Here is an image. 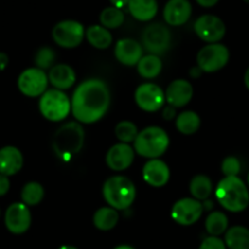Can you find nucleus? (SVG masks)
<instances>
[{
  "instance_id": "37",
  "label": "nucleus",
  "mask_w": 249,
  "mask_h": 249,
  "mask_svg": "<svg viewBox=\"0 0 249 249\" xmlns=\"http://www.w3.org/2000/svg\"><path fill=\"white\" fill-rule=\"evenodd\" d=\"M162 117L165 120H172L175 117V107L171 105H167L166 107H164V111H162Z\"/></svg>"
},
{
  "instance_id": "6",
  "label": "nucleus",
  "mask_w": 249,
  "mask_h": 249,
  "mask_svg": "<svg viewBox=\"0 0 249 249\" xmlns=\"http://www.w3.org/2000/svg\"><path fill=\"white\" fill-rule=\"evenodd\" d=\"M83 138L85 136L82 127L80 124L71 122L60 127L55 133L54 148L59 155L68 158L80 152L83 144Z\"/></svg>"
},
{
  "instance_id": "41",
  "label": "nucleus",
  "mask_w": 249,
  "mask_h": 249,
  "mask_svg": "<svg viewBox=\"0 0 249 249\" xmlns=\"http://www.w3.org/2000/svg\"><path fill=\"white\" fill-rule=\"evenodd\" d=\"M200 72H202V70H200L199 68L195 69V70L191 71V73H192V77H198V76L200 75Z\"/></svg>"
},
{
  "instance_id": "26",
  "label": "nucleus",
  "mask_w": 249,
  "mask_h": 249,
  "mask_svg": "<svg viewBox=\"0 0 249 249\" xmlns=\"http://www.w3.org/2000/svg\"><path fill=\"white\" fill-rule=\"evenodd\" d=\"M162 69V62L158 55L149 54L142 56L138 61L137 70L142 77L144 78H155L160 75Z\"/></svg>"
},
{
  "instance_id": "12",
  "label": "nucleus",
  "mask_w": 249,
  "mask_h": 249,
  "mask_svg": "<svg viewBox=\"0 0 249 249\" xmlns=\"http://www.w3.org/2000/svg\"><path fill=\"white\" fill-rule=\"evenodd\" d=\"M195 32L202 40L208 43H217L226 33L224 21L214 15H203L195 22Z\"/></svg>"
},
{
  "instance_id": "35",
  "label": "nucleus",
  "mask_w": 249,
  "mask_h": 249,
  "mask_svg": "<svg viewBox=\"0 0 249 249\" xmlns=\"http://www.w3.org/2000/svg\"><path fill=\"white\" fill-rule=\"evenodd\" d=\"M226 244L221 238L216 236H210L203 239L200 243L199 249H226Z\"/></svg>"
},
{
  "instance_id": "4",
  "label": "nucleus",
  "mask_w": 249,
  "mask_h": 249,
  "mask_svg": "<svg viewBox=\"0 0 249 249\" xmlns=\"http://www.w3.org/2000/svg\"><path fill=\"white\" fill-rule=\"evenodd\" d=\"M169 143V136L161 127L149 126L138 132L135 140V150L141 157L158 159L166 152Z\"/></svg>"
},
{
  "instance_id": "2",
  "label": "nucleus",
  "mask_w": 249,
  "mask_h": 249,
  "mask_svg": "<svg viewBox=\"0 0 249 249\" xmlns=\"http://www.w3.org/2000/svg\"><path fill=\"white\" fill-rule=\"evenodd\" d=\"M215 196L220 205L231 213L243 212L249 204V192L238 176H229L217 183Z\"/></svg>"
},
{
  "instance_id": "25",
  "label": "nucleus",
  "mask_w": 249,
  "mask_h": 249,
  "mask_svg": "<svg viewBox=\"0 0 249 249\" xmlns=\"http://www.w3.org/2000/svg\"><path fill=\"white\" fill-rule=\"evenodd\" d=\"M86 37L89 44L97 49H107L111 45L112 37L107 28L99 25L89 26L86 31Z\"/></svg>"
},
{
  "instance_id": "9",
  "label": "nucleus",
  "mask_w": 249,
  "mask_h": 249,
  "mask_svg": "<svg viewBox=\"0 0 249 249\" xmlns=\"http://www.w3.org/2000/svg\"><path fill=\"white\" fill-rule=\"evenodd\" d=\"M48 76L44 70L38 68H31L23 71L18 80V87L26 97L36 98L42 95L47 90Z\"/></svg>"
},
{
  "instance_id": "22",
  "label": "nucleus",
  "mask_w": 249,
  "mask_h": 249,
  "mask_svg": "<svg viewBox=\"0 0 249 249\" xmlns=\"http://www.w3.org/2000/svg\"><path fill=\"white\" fill-rule=\"evenodd\" d=\"M127 6L131 15L143 22L153 20L158 13L157 0H130Z\"/></svg>"
},
{
  "instance_id": "34",
  "label": "nucleus",
  "mask_w": 249,
  "mask_h": 249,
  "mask_svg": "<svg viewBox=\"0 0 249 249\" xmlns=\"http://www.w3.org/2000/svg\"><path fill=\"white\" fill-rule=\"evenodd\" d=\"M221 170L224 172L225 177L237 176L241 171V162L236 157H227L222 161Z\"/></svg>"
},
{
  "instance_id": "13",
  "label": "nucleus",
  "mask_w": 249,
  "mask_h": 249,
  "mask_svg": "<svg viewBox=\"0 0 249 249\" xmlns=\"http://www.w3.org/2000/svg\"><path fill=\"white\" fill-rule=\"evenodd\" d=\"M135 100L138 107L148 112L158 111L164 107L165 93L154 83H143L135 92Z\"/></svg>"
},
{
  "instance_id": "31",
  "label": "nucleus",
  "mask_w": 249,
  "mask_h": 249,
  "mask_svg": "<svg viewBox=\"0 0 249 249\" xmlns=\"http://www.w3.org/2000/svg\"><path fill=\"white\" fill-rule=\"evenodd\" d=\"M124 22V14L122 13L121 9L110 6V8L104 9L100 14V23L105 28H110V30L119 28Z\"/></svg>"
},
{
  "instance_id": "33",
  "label": "nucleus",
  "mask_w": 249,
  "mask_h": 249,
  "mask_svg": "<svg viewBox=\"0 0 249 249\" xmlns=\"http://www.w3.org/2000/svg\"><path fill=\"white\" fill-rule=\"evenodd\" d=\"M55 60V53L52 48L49 47H42L37 52L35 57V62L38 69L40 70H47V69H52L53 64Z\"/></svg>"
},
{
  "instance_id": "30",
  "label": "nucleus",
  "mask_w": 249,
  "mask_h": 249,
  "mask_svg": "<svg viewBox=\"0 0 249 249\" xmlns=\"http://www.w3.org/2000/svg\"><path fill=\"white\" fill-rule=\"evenodd\" d=\"M43 197H44V188L38 182H28L23 186L22 191H21V199L27 207L39 204Z\"/></svg>"
},
{
  "instance_id": "19",
  "label": "nucleus",
  "mask_w": 249,
  "mask_h": 249,
  "mask_svg": "<svg viewBox=\"0 0 249 249\" xmlns=\"http://www.w3.org/2000/svg\"><path fill=\"white\" fill-rule=\"evenodd\" d=\"M170 169L162 160L150 159L143 167V179L152 187H162L169 182Z\"/></svg>"
},
{
  "instance_id": "15",
  "label": "nucleus",
  "mask_w": 249,
  "mask_h": 249,
  "mask_svg": "<svg viewBox=\"0 0 249 249\" xmlns=\"http://www.w3.org/2000/svg\"><path fill=\"white\" fill-rule=\"evenodd\" d=\"M135 159V150L127 143L112 145L107 154V164L114 171H124L131 166Z\"/></svg>"
},
{
  "instance_id": "17",
  "label": "nucleus",
  "mask_w": 249,
  "mask_h": 249,
  "mask_svg": "<svg viewBox=\"0 0 249 249\" xmlns=\"http://www.w3.org/2000/svg\"><path fill=\"white\" fill-rule=\"evenodd\" d=\"M192 5L188 0H169L164 8V20L170 26H182L190 20Z\"/></svg>"
},
{
  "instance_id": "36",
  "label": "nucleus",
  "mask_w": 249,
  "mask_h": 249,
  "mask_svg": "<svg viewBox=\"0 0 249 249\" xmlns=\"http://www.w3.org/2000/svg\"><path fill=\"white\" fill-rule=\"evenodd\" d=\"M9 190H10V179H9V176L0 174V197L5 196L9 192Z\"/></svg>"
},
{
  "instance_id": "20",
  "label": "nucleus",
  "mask_w": 249,
  "mask_h": 249,
  "mask_svg": "<svg viewBox=\"0 0 249 249\" xmlns=\"http://www.w3.org/2000/svg\"><path fill=\"white\" fill-rule=\"evenodd\" d=\"M23 166V157L20 149L13 145H6L0 149V174L14 176Z\"/></svg>"
},
{
  "instance_id": "32",
  "label": "nucleus",
  "mask_w": 249,
  "mask_h": 249,
  "mask_svg": "<svg viewBox=\"0 0 249 249\" xmlns=\"http://www.w3.org/2000/svg\"><path fill=\"white\" fill-rule=\"evenodd\" d=\"M115 135L122 143H131L135 142L138 135V130L133 122L121 121L115 127Z\"/></svg>"
},
{
  "instance_id": "11",
  "label": "nucleus",
  "mask_w": 249,
  "mask_h": 249,
  "mask_svg": "<svg viewBox=\"0 0 249 249\" xmlns=\"http://www.w3.org/2000/svg\"><path fill=\"white\" fill-rule=\"evenodd\" d=\"M202 203L195 198H182L177 200L171 210V217L182 226H190L196 224L203 214Z\"/></svg>"
},
{
  "instance_id": "14",
  "label": "nucleus",
  "mask_w": 249,
  "mask_h": 249,
  "mask_svg": "<svg viewBox=\"0 0 249 249\" xmlns=\"http://www.w3.org/2000/svg\"><path fill=\"white\" fill-rule=\"evenodd\" d=\"M5 226L11 233L14 234H22L27 232L30 229L31 222H32V216L31 212L25 203H13L9 205L5 212Z\"/></svg>"
},
{
  "instance_id": "43",
  "label": "nucleus",
  "mask_w": 249,
  "mask_h": 249,
  "mask_svg": "<svg viewBox=\"0 0 249 249\" xmlns=\"http://www.w3.org/2000/svg\"><path fill=\"white\" fill-rule=\"evenodd\" d=\"M114 249H135V248H133V247H131V246H126V244H122V246L116 247V248H114Z\"/></svg>"
},
{
  "instance_id": "27",
  "label": "nucleus",
  "mask_w": 249,
  "mask_h": 249,
  "mask_svg": "<svg viewBox=\"0 0 249 249\" xmlns=\"http://www.w3.org/2000/svg\"><path fill=\"white\" fill-rule=\"evenodd\" d=\"M190 192L197 200H205L213 192L212 179L205 175H197L190 183Z\"/></svg>"
},
{
  "instance_id": "3",
  "label": "nucleus",
  "mask_w": 249,
  "mask_h": 249,
  "mask_svg": "<svg viewBox=\"0 0 249 249\" xmlns=\"http://www.w3.org/2000/svg\"><path fill=\"white\" fill-rule=\"evenodd\" d=\"M103 196L110 207L116 210H124L135 202L136 187L127 177L112 176L105 181Z\"/></svg>"
},
{
  "instance_id": "29",
  "label": "nucleus",
  "mask_w": 249,
  "mask_h": 249,
  "mask_svg": "<svg viewBox=\"0 0 249 249\" xmlns=\"http://www.w3.org/2000/svg\"><path fill=\"white\" fill-rule=\"evenodd\" d=\"M227 226H229V219L221 212L210 213L205 220V229L210 236L219 237L220 234L227 231Z\"/></svg>"
},
{
  "instance_id": "42",
  "label": "nucleus",
  "mask_w": 249,
  "mask_h": 249,
  "mask_svg": "<svg viewBox=\"0 0 249 249\" xmlns=\"http://www.w3.org/2000/svg\"><path fill=\"white\" fill-rule=\"evenodd\" d=\"M244 83H246L247 88L249 89V68H248V70L246 71V75H244Z\"/></svg>"
},
{
  "instance_id": "23",
  "label": "nucleus",
  "mask_w": 249,
  "mask_h": 249,
  "mask_svg": "<svg viewBox=\"0 0 249 249\" xmlns=\"http://www.w3.org/2000/svg\"><path fill=\"white\" fill-rule=\"evenodd\" d=\"M225 244L229 249H249V230L233 226L225 232Z\"/></svg>"
},
{
  "instance_id": "39",
  "label": "nucleus",
  "mask_w": 249,
  "mask_h": 249,
  "mask_svg": "<svg viewBox=\"0 0 249 249\" xmlns=\"http://www.w3.org/2000/svg\"><path fill=\"white\" fill-rule=\"evenodd\" d=\"M9 64V56L5 53H0V71L5 70Z\"/></svg>"
},
{
  "instance_id": "1",
  "label": "nucleus",
  "mask_w": 249,
  "mask_h": 249,
  "mask_svg": "<svg viewBox=\"0 0 249 249\" xmlns=\"http://www.w3.org/2000/svg\"><path fill=\"white\" fill-rule=\"evenodd\" d=\"M109 105L110 90L107 83L92 78L76 88L71 100V111L82 124H93L107 114Z\"/></svg>"
},
{
  "instance_id": "10",
  "label": "nucleus",
  "mask_w": 249,
  "mask_h": 249,
  "mask_svg": "<svg viewBox=\"0 0 249 249\" xmlns=\"http://www.w3.org/2000/svg\"><path fill=\"white\" fill-rule=\"evenodd\" d=\"M143 44L152 54H162L166 52L171 42V33L162 23H152L143 31Z\"/></svg>"
},
{
  "instance_id": "28",
  "label": "nucleus",
  "mask_w": 249,
  "mask_h": 249,
  "mask_svg": "<svg viewBox=\"0 0 249 249\" xmlns=\"http://www.w3.org/2000/svg\"><path fill=\"white\" fill-rule=\"evenodd\" d=\"M200 126V117L195 111H183L177 116L176 127L182 135H193Z\"/></svg>"
},
{
  "instance_id": "8",
  "label": "nucleus",
  "mask_w": 249,
  "mask_h": 249,
  "mask_svg": "<svg viewBox=\"0 0 249 249\" xmlns=\"http://www.w3.org/2000/svg\"><path fill=\"white\" fill-rule=\"evenodd\" d=\"M229 57V49L225 45L212 43L203 47L198 53V68L204 72H215L226 66Z\"/></svg>"
},
{
  "instance_id": "45",
  "label": "nucleus",
  "mask_w": 249,
  "mask_h": 249,
  "mask_svg": "<svg viewBox=\"0 0 249 249\" xmlns=\"http://www.w3.org/2000/svg\"><path fill=\"white\" fill-rule=\"evenodd\" d=\"M244 3H247V4H249V0H243Z\"/></svg>"
},
{
  "instance_id": "16",
  "label": "nucleus",
  "mask_w": 249,
  "mask_h": 249,
  "mask_svg": "<svg viewBox=\"0 0 249 249\" xmlns=\"http://www.w3.org/2000/svg\"><path fill=\"white\" fill-rule=\"evenodd\" d=\"M115 56L124 66H135L143 56V47L135 39L124 38L115 45Z\"/></svg>"
},
{
  "instance_id": "44",
  "label": "nucleus",
  "mask_w": 249,
  "mask_h": 249,
  "mask_svg": "<svg viewBox=\"0 0 249 249\" xmlns=\"http://www.w3.org/2000/svg\"><path fill=\"white\" fill-rule=\"evenodd\" d=\"M59 249H78L73 246H61Z\"/></svg>"
},
{
  "instance_id": "7",
  "label": "nucleus",
  "mask_w": 249,
  "mask_h": 249,
  "mask_svg": "<svg viewBox=\"0 0 249 249\" xmlns=\"http://www.w3.org/2000/svg\"><path fill=\"white\" fill-rule=\"evenodd\" d=\"M52 35L53 39L59 47L72 49L82 43L86 31L82 23L73 20H65L54 26Z\"/></svg>"
},
{
  "instance_id": "18",
  "label": "nucleus",
  "mask_w": 249,
  "mask_h": 249,
  "mask_svg": "<svg viewBox=\"0 0 249 249\" xmlns=\"http://www.w3.org/2000/svg\"><path fill=\"white\" fill-rule=\"evenodd\" d=\"M193 97V87L186 80H175L170 83L165 92V99L174 107H182L191 102Z\"/></svg>"
},
{
  "instance_id": "40",
  "label": "nucleus",
  "mask_w": 249,
  "mask_h": 249,
  "mask_svg": "<svg viewBox=\"0 0 249 249\" xmlns=\"http://www.w3.org/2000/svg\"><path fill=\"white\" fill-rule=\"evenodd\" d=\"M110 3L112 4V6H114V8L122 9V8H124V6L128 5L130 0H110Z\"/></svg>"
},
{
  "instance_id": "21",
  "label": "nucleus",
  "mask_w": 249,
  "mask_h": 249,
  "mask_svg": "<svg viewBox=\"0 0 249 249\" xmlns=\"http://www.w3.org/2000/svg\"><path fill=\"white\" fill-rule=\"evenodd\" d=\"M48 80L56 89H69L75 85L76 72L71 66L66 65V64H59L50 69Z\"/></svg>"
},
{
  "instance_id": "24",
  "label": "nucleus",
  "mask_w": 249,
  "mask_h": 249,
  "mask_svg": "<svg viewBox=\"0 0 249 249\" xmlns=\"http://www.w3.org/2000/svg\"><path fill=\"white\" fill-rule=\"evenodd\" d=\"M119 222V213L111 207L100 208L93 215V224L100 231H110Z\"/></svg>"
},
{
  "instance_id": "5",
  "label": "nucleus",
  "mask_w": 249,
  "mask_h": 249,
  "mask_svg": "<svg viewBox=\"0 0 249 249\" xmlns=\"http://www.w3.org/2000/svg\"><path fill=\"white\" fill-rule=\"evenodd\" d=\"M40 114L49 121H61L71 111V102L68 95L60 89L45 90L40 95Z\"/></svg>"
},
{
  "instance_id": "46",
  "label": "nucleus",
  "mask_w": 249,
  "mask_h": 249,
  "mask_svg": "<svg viewBox=\"0 0 249 249\" xmlns=\"http://www.w3.org/2000/svg\"><path fill=\"white\" fill-rule=\"evenodd\" d=\"M248 184H249V175H248Z\"/></svg>"
},
{
  "instance_id": "38",
  "label": "nucleus",
  "mask_w": 249,
  "mask_h": 249,
  "mask_svg": "<svg viewBox=\"0 0 249 249\" xmlns=\"http://www.w3.org/2000/svg\"><path fill=\"white\" fill-rule=\"evenodd\" d=\"M196 1L203 8H213L214 5H216L219 0H196Z\"/></svg>"
}]
</instances>
